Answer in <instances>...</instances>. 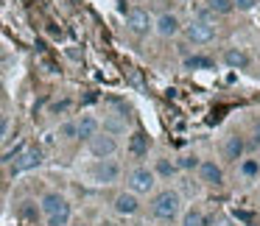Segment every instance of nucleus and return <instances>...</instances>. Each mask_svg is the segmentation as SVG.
Here are the masks:
<instances>
[{
    "label": "nucleus",
    "mask_w": 260,
    "mask_h": 226,
    "mask_svg": "<svg viewBox=\"0 0 260 226\" xmlns=\"http://www.w3.org/2000/svg\"><path fill=\"white\" fill-rule=\"evenodd\" d=\"M40 212L45 215L48 226H70V215H73V209H70V201L62 196V193L51 190V193L42 196Z\"/></svg>",
    "instance_id": "obj_1"
},
{
    "label": "nucleus",
    "mask_w": 260,
    "mask_h": 226,
    "mask_svg": "<svg viewBox=\"0 0 260 226\" xmlns=\"http://www.w3.org/2000/svg\"><path fill=\"white\" fill-rule=\"evenodd\" d=\"M179 209H182V196L176 190H159L154 193L151 198V215L157 220H162V223H171V220L179 218Z\"/></svg>",
    "instance_id": "obj_2"
},
{
    "label": "nucleus",
    "mask_w": 260,
    "mask_h": 226,
    "mask_svg": "<svg viewBox=\"0 0 260 226\" xmlns=\"http://www.w3.org/2000/svg\"><path fill=\"white\" fill-rule=\"evenodd\" d=\"M126 184H129V193H135V196H148L157 187V173L151 168H146V165H137V168L129 170Z\"/></svg>",
    "instance_id": "obj_3"
},
{
    "label": "nucleus",
    "mask_w": 260,
    "mask_h": 226,
    "mask_svg": "<svg viewBox=\"0 0 260 226\" xmlns=\"http://www.w3.org/2000/svg\"><path fill=\"white\" fill-rule=\"evenodd\" d=\"M9 165H12V173H14V176L28 173V170H37V168L42 165V148H37V145L23 148V151H20Z\"/></svg>",
    "instance_id": "obj_4"
},
{
    "label": "nucleus",
    "mask_w": 260,
    "mask_h": 226,
    "mask_svg": "<svg viewBox=\"0 0 260 226\" xmlns=\"http://www.w3.org/2000/svg\"><path fill=\"white\" fill-rule=\"evenodd\" d=\"M87 148H90V154L95 159H112L118 154V140L112 134H107V131H98L92 140H87Z\"/></svg>",
    "instance_id": "obj_5"
},
{
    "label": "nucleus",
    "mask_w": 260,
    "mask_h": 226,
    "mask_svg": "<svg viewBox=\"0 0 260 226\" xmlns=\"http://www.w3.org/2000/svg\"><path fill=\"white\" fill-rule=\"evenodd\" d=\"M90 176H92V181L95 184H115L118 181V176H120V165L115 162V159H98L95 165H92V170H90Z\"/></svg>",
    "instance_id": "obj_6"
},
{
    "label": "nucleus",
    "mask_w": 260,
    "mask_h": 226,
    "mask_svg": "<svg viewBox=\"0 0 260 226\" xmlns=\"http://www.w3.org/2000/svg\"><path fill=\"white\" fill-rule=\"evenodd\" d=\"M126 28L135 36H148L154 31V17L146 9H132V12L126 14Z\"/></svg>",
    "instance_id": "obj_7"
},
{
    "label": "nucleus",
    "mask_w": 260,
    "mask_h": 226,
    "mask_svg": "<svg viewBox=\"0 0 260 226\" xmlns=\"http://www.w3.org/2000/svg\"><path fill=\"white\" fill-rule=\"evenodd\" d=\"M215 25H210V23H202V20H193L190 25H185V36L193 42V45H207V42H213L215 40Z\"/></svg>",
    "instance_id": "obj_8"
},
{
    "label": "nucleus",
    "mask_w": 260,
    "mask_h": 226,
    "mask_svg": "<svg viewBox=\"0 0 260 226\" xmlns=\"http://www.w3.org/2000/svg\"><path fill=\"white\" fill-rule=\"evenodd\" d=\"M196 170H199V181H204L207 187H221L224 184V170H221V165H215L213 159H202Z\"/></svg>",
    "instance_id": "obj_9"
},
{
    "label": "nucleus",
    "mask_w": 260,
    "mask_h": 226,
    "mask_svg": "<svg viewBox=\"0 0 260 226\" xmlns=\"http://www.w3.org/2000/svg\"><path fill=\"white\" fill-rule=\"evenodd\" d=\"M112 209H115L118 215L132 218V215L140 212V196H135V193H129V190L118 193V196H115V201H112Z\"/></svg>",
    "instance_id": "obj_10"
},
{
    "label": "nucleus",
    "mask_w": 260,
    "mask_h": 226,
    "mask_svg": "<svg viewBox=\"0 0 260 226\" xmlns=\"http://www.w3.org/2000/svg\"><path fill=\"white\" fill-rule=\"evenodd\" d=\"M154 31H157L162 40H171V36H176L182 31V23H179V17H176V14L165 12V14H159V17L154 20Z\"/></svg>",
    "instance_id": "obj_11"
},
{
    "label": "nucleus",
    "mask_w": 260,
    "mask_h": 226,
    "mask_svg": "<svg viewBox=\"0 0 260 226\" xmlns=\"http://www.w3.org/2000/svg\"><path fill=\"white\" fill-rule=\"evenodd\" d=\"M98 131H101V120H98L95 115H81V118L76 120V137H79V140H92Z\"/></svg>",
    "instance_id": "obj_12"
},
{
    "label": "nucleus",
    "mask_w": 260,
    "mask_h": 226,
    "mask_svg": "<svg viewBox=\"0 0 260 226\" xmlns=\"http://www.w3.org/2000/svg\"><path fill=\"white\" fill-rule=\"evenodd\" d=\"M148 145H151V140H148V134L143 129H135L129 137V145H126V151H129V157L135 159H143L148 154Z\"/></svg>",
    "instance_id": "obj_13"
},
{
    "label": "nucleus",
    "mask_w": 260,
    "mask_h": 226,
    "mask_svg": "<svg viewBox=\"0 0 260 226\" xmlns=\"http://www.w3.org/2000/svg\"><path fill=\"white\" fill-rule=\"evenodd\" d=\"M221 59H224V64L230 70H243L249 64V56H246V51H243V48H226Z\"/></svg>",
    "instance_id": "obj_14"
},
{
    "label": "nucleus",
    "mask_w": 260,
    "mask_h": 226,
    "mask_svg": "<svg viewBox=\"0 0 260 226\" xmlns=\"http://www.w3.org/2000/svg\"><path fill=\"white\" fill-rule=\"evenodd\" d=\"M224 157L230 159V162H238V159L243 157V137L241 134H230L224 140Z\"/></svg>",
    "instance_id": "obj_15"
},
{
    "label": "nucleus",
    "mask_w": 260,
    "mask_h": 226,
    "mask_svg": "<svg viewBox=\"0 0 260 226\" xmlns=\"http://www.w3.org/2000/svg\"><path fill=\"white\" fill-rule=\"evenodd\" d=\"M126 123H129V112H118V115H109L104 120V131L112 137H118L120 131H126Z\"/></svg>",
    "instance_id": "obj_16"
},
{
    "label": "nucleus",
    "mask_w": 260,
    "mask_h": 226,
    "mask_svg": "<svg viewBox=\"0 0 260 226\" xmlns=\"http://www.w3.org/2000/svg\"><path fill=\"white\" fill-rule=\"evenodd\" d=\"M157 176H165V179H171L174 173H179V168H176V162H171V159H157V168H151Z\"/></svg>",
    "instance_id": "obj_17"
},
{
    "label": "nucleus",
    "mask_w": 260,
    "mask_h": 226,
    "mask_svg": "<svg viewBox=\"0 0 260 226\" xmlns=\"http://www.w3.org/2000/svg\"><path fill=\"white\" fill-rule=\"evenodd\" d=\"M182 226H207V218H204L202 209H187L185 218H182Z\"/></svg>",
    "instance_id": "obj_18"
},
{
    "label": "nucleus",
    "mask_w": 260,
    "mask_h": 226,
    "mask_svg": "<svg viewBox=\"0 0 260 226\" xmlns=\"http://www.w3.org/2000/svg\"><path fill=\"white\" fill-rule=\"evenodd\" d=\"M207 9L215 17H224V14L232 12V0H207Z\"/></svg>",
    "instance_id": "obj_19"
},
{
    "label": "nucleus",
    "mask_w": 260,
    "mask_h": 226,
    "mask_svg": "<svg viewBox=\"0 0 260 226\" xmlns=\"http://www.w3.org/2000/svg\"><path fill=\"white\" fill-rule=\"evenodd\" d=\"M185 67L187 70H210L213 67V59H207V56H187Z\"/></svg>",
    "instance_id": "obj_20"
},
{
    "label": "nucleus",
    "mask_w": 260,
    "mask_h": 226,
    "mask_svg": "<svg viewBox=\"0 0 260 226\" xmlns=\"http://www.w3.org/2000/svg\"><path fill=\"white\" fill-rule=\"evenodd\" d=\"M199 162H202V159H199L196 154H182V157L176 159V168L179 170H196Z\"/></svg>",
    "instance_id": "obj_21"
},
{
    "label": "nucleus",
    "mask_w": 260,
    "mask_h": 226,
    "mask_svg": "<svg viewBox=\"0 0 260 226\" xmlns=\"http://www.w3.org/2000/svg\"><path fill=\"white\" fill-rule=\"evenodd\" d=\"M241 173L246 176V179H257V176H260V162H257V159H243V162H241Z\"/></svg>",
    "instance_id": "obj_22"
},
{
    "label": "nucleus",
    "mask_w": 260,
    "mask_h": 226,
    "mask_svg": "<svg viewBox=\"0 0 260 226\" xmlns=\"http://www.w3.org/2000/svg\"><path fill=\"white\" fill-rule=\"evenodd\" d=\"M59 134H62L64 140H76V123H73V120H68V123H62V129H59Z\"/></svg>",
    "instance_id": "obj_23"
},
{
    "label": "nucleus",
    "mask_w": 260,
    "mask_h": 226,
    "mask_svg": "<svg viewBox=\"0 0 260 226\" xmlns=\"http://www.w3.org/2000/svg\"><path fill=\"white\" fill-rule=\"evenodd\" d=\"M260 0H232V9H241V12H252Z\"/></svg>",
    "instance_id": "obj_24"
},
{
    "label": "nucleus",
    "mask_w": 260,
    "mask_h": 226,
    "mask_svg": "<svg viewBox=\"0 0 260 226\" xmlns=\"http://www.w3.org/2000/svg\"><path fill=\"white\" fill-rule=\"evenodd\" d=\"M6 131H9V118H6V115H0V142H3Z\"/></svg>",
    "instance_id": "obj_25"
},
{
    "label": "nucleus",
    "mask_w": 260,
    "mask_h": 226,
    "mask_svg": "<svg viewBox=\"0 0 260 226\" xmlns=\"http://www.w3.org/2000/svg\"><path fill=\"white\" fill-rule=\"evenodd\" d=\"M254 145H260V120L254 123Z\"/></svg>",
    "instance_id": "obj_26"
},
{
    "label": "nucleus",
    "mask_w": 260,
    "mask_h": 226,
    "mask_svg": "<svg viewBox=\"0 0 260 226\" xmlns=\"http://www.w3.org/2000/svg\"><path fill=\"white\" fill-rule=\"evenodd\" d=\"M68 106H70V103H68V101H62V103H56V106H53V112H64Z\"/></svg>",
    "instance_id": "obj_27"
},
{
    "label": "nucleus",
    "mask_w": 260,
    "mask_h": 226,
    "mask_svg": "<svg viewBox=\"0 0 260 226\" xmlns=\"http://www.w3.org/2000/svg\"><path fill=\"white\" fill-rule=\"evenodd\" d=\"M221 226H238V223H235V220H224Z\"/></svg>",
    "instance_id": "obj_28"
},
{
    "label": "nucleus",
    "mask_w": 260,
    "mask_h": 226,
    "mask_svg": "<svg viewBox=\"0 0 260 226\" xmlns=\"http://www.w3.org/2000/svg\"><path fill=\"white\" fill-rule=\"evenodd\" d=\"M246 226H260V223H254V220H249V223Z\"/></svg>",
    "instance_id": "obj_29"
},
{
    "label": "nucleus",
    "mask_w": 260,
    "mask_h": 226,
    "mask_svg": "<svg viewBox=\"0 0 260 226\" xmlns=\"http://www.w3.org/2000/svg\"><path fill=\"white\" fill-rule=\"evenodd\" d=\"M73 226H90V223H73Z\"/></svg>",
    "instance_id": "obj_30"
},
{
    "label": "nucleus",
    "mask_w": 260,
    "mask_h": 226,
    "mask_svg": "<svg viewBox=\"0 0 260 226\" xmlns=\"http://www.w3.org/2000/svg\"><path fill=\"white\" fill-rule=\"evenodd\" d=\"M0 92H3V81H0Z\"/></svg>",
    "instance_id": "obj_31"
},
{
    "label": "nucleus",
    "mask_w": 260,
    "mask_h": 226,
    "mask_svg": "<svg viewBox=\"0 0 260 226\" xmlns=\"http://www.w3.org/2000/svg\"><path fill=\"white\" fill-rule=\"evenodd\" d=\"M257 207H260V196H257Z\"/></svg>",
    "instance_id": "obj_32"
},
{
    "label": "nucleus",
    "mask_w": 260,
    "mask_h": 226,
    "mask_svg": "<svg viewBox=\"0 0 260 226\" xmlns=\"http://www.w3.org/2000/svg\"><path fill=\"white\" fill-rule=\"evenodd\" d=\"M257 162H260V159H257Z\"/></svg>",
    "instance_id": "obj_33"
}]
</instances>
